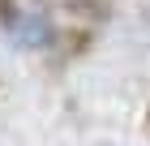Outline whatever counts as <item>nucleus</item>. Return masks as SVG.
I'll return each instance as SVG.
<instances>
[{
  "label": "nucleus",
  "instance_id": "1",
  "mask_svg": "<svg viewBox=\"0 0 150 146\" xmlns=\"http://www.w3.org/2000/svg\"><path fill=\"white\" fill-rule=\"evenodd\" d=\"M13 9H17V0H0V26L13 22Z\"/></svg>",
  "mask_w": 150,
  "mask_h": 146
},
{
  "label": "nucleus",
  "instance_id": "2",
  "mask_svg": "<svg viewBox=\"0 0 150 146\" xmlns=\"http://www.w3.org/2000/svg\"><path fill=\"white\" fill-rule=\"evenodd\" d=\"M146 129H150V112H146Z\"/></svg>",
  "mask_w": 150,
  "mask_h": 146
}]
</instances>
